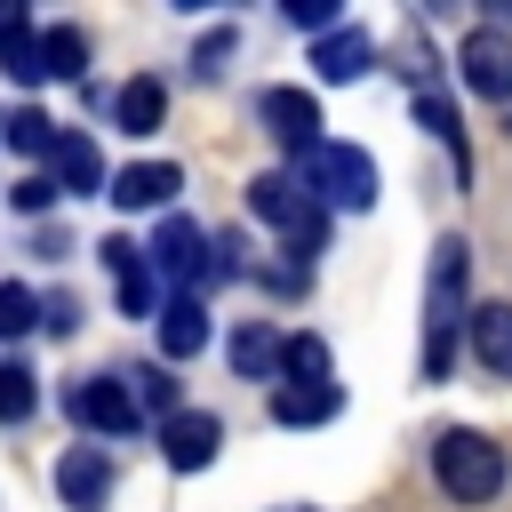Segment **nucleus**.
Returning a JSON list of instances; mask_svg holds the SVG:
<instances>
[{
	"label": "nucleus",
	"mask_w": 512,
	"mask_h": 512,
	"mask_svg": "<svg viewBox=\"0 0 512 512\" xmlns=\"http://www.w3.org/2000/svg\"><path fill=\"white\" fill-rule=\"evenodd\" d=\"M464 272H472V248H464V240H440V248H432V272H424V384H448V368H456V328H472V312H464Z\"/></svg>",
	"instance_id": "nucleus-1"
},
{
	"label": "nucleus",
	"mask_w": 512,
	"mask_h": 512,
	"mask_svg": "<svg viewBox=\"0 0 512 512\" xmlns=\"http://www.w3.org/2000/svg\"><path fill=\"white\" fill-rule=\"evenodd\" d=\"M432 480L456 496V504H488L504 488V448L488 432H440L432 440Z\"/></svg>",
	"instance_id": "nucleus-2"
},
{
	"label": "nucleus",
	"mask_w": 512,
	"mask_h": 512,
	"mask_svg": "<svg viewBox=\"0 0 512 512\" xmlns=\"http://www.w3.org/2000/svg\"><path fill=\"white\" fill-rule=\"evenodd\" d=\"M248 208H256L288 248H304V256L328 248V208L312 200V184H296V176H256V184H248Z\"/></svg>",
	"instance_id": "nucleus-3"
},
{
	"label": "nucleus",
	"mask_w": 512,
	"mask_h": 512,
	"mask_svg": "<svg viewBox=\"0 0 512 512\" xmlns=\"http://www.w3.org/2000/svg\"><path fill=\"white\" fill-rule=\"evenodd\" d=\"M304 184H312V200H320V208L360 216V208L376 200V160H368L360 144H328V152H312V160H304Z\"/></svg>",
	"instance_id": "nucleus-4"
},
{
	"label": "nucleus",
	"mask_w": 512,
	"mask_h": 512,
	"mask_svg": "<svg viewBox=\"0 0 512 512\" xmlns=\"http://www.w3.org/2000/svg\"><path fill=\"white\" fill-rule=\"evenodd\" d=\"M64 416H72V424H88L96 440H128V432L144 424V408H136L128 376H80V384L64 392Z\"/></svg>",
	"instance_id": "nucleus-5"
},
{
	"label": "nucleus",
	"mask_w": 512,
	"mask_h": 512,
	"mask_svg": "<svg viewBox=\"0 0 512 512\" xmlns=\"http://www.w3.org/2000/svg\"><path fill=\"white\" fill-rule=\"evenodd\" d=\"M256 120H264V136H272L280 152H304V160L328 152V144H320L328 120H320V96H312V88H264V96H256Z\"/></svg>",
	"instance_id": "nucleus-6"
},
{
	"label": "nucleus",
	"mask_w": 512,
	"mask_h": 512,
	"mask_svg": "<svg viewBox=\"0 0 512 512\" xmlns=\"http://www.w3.org/2000/svg\"><path fill=\"white\" fill-rule=\"evenodd\" d=\"M152 264L168 280H184V296H200V280H216V240L192 224V216H160L152 232Z\"/></svg>",
	"instance_id": "nucleus-7"
},
{
	"label": "nucleus",
	"mask_w": 512,
	"mask_h": 512,
	"mask_svg": "<svg viewBox=\"0 0 512 512\" xmlns=\"http://www.w3.org/2000/svg\"><path fill=\"white\" fill-rule=\"evenodd\" d=\"M456 72H464V88H472V96H488V104H512V32H496V24L464 32V48H456Z\"/></svg>",
	"instance_id": "nucleus-8"
},
{
	"label": "nucleus",
	"mask_w": 512,
	"mask_h": 512,
	"mask_svg": "<svg viewBox=\"0 0 512 512\" xmlns=\"http://www.w3.org/2000/svg\"><path fill=\"white\" fill-rule=\"evenodd\" d=\"M96 256L112 264V296H120V312H128V320H144V312H152V248H136L128 232H112Z\"/></svg>",
	"instance_id": "nucleus-9"
},
{
	"label": "nucleus",
	"mask_w": 512,
	"mask_h": 512,
	"mask_svg": "<svg viewBox=\"0 0 512 512\" xmlns=\"http://www.w3.org/2000/svg\"><path fill=\"white\" fill-rule=\"evenodd\" d=\"M216 440H224V424H216L208 408H176V416L160 424V456H168L176 472H200V464H216Z\"/></svg>",
	"instance_id": "nucleus-10"
},
{
	"label": "nucleus",
	"mask_w": 512,
	"mask_h": 512,
	"mask_svg": "<svg viewBox=\"0 0 512 512\" xmlns=\"http://www.w3.org/2000/svg\"><path fill=\"white\" fill-rule=\"evenodd\" d=\"M176 192H184V168H176V160H136V168H120V176H112V192H104V200L136 216V208H168Z\"/></svg>",
	"instance_id": "nucleus-11"
},
{
	"label": "nucleus",
	"mask_w": 512,
	"mask_h": 512,
	"mask_svg": "<svg viewBox=\"0 0 512 512\" xmlns=\"http://www.w3.org/2000/svg\"><path fill=\"white\" fill-rule=\"evenodd\" d=\"M56 496H64L72 512H104V496H112V456H104V448H64Z\"/></svg>",
	"instance_id": "nucleus-12"
},
{
	"label": "nucleus",
	"mask_w": 512,
	"mask_h": 512,
	"mask_svg": "<svg viewBox=\"0 0 512 512\" xmlns=\"http://www.w3.org/2000/svg\"><path fill=\"white\" fill-rule=\"evenodd\" d=\"M232 368L256 376V384H264V376H288V336H280L272 320H240V328H232Z\"/></svg>",
	"instance_id": "nucleus-13"
},
{
	"label": "nucleus",
	"mask_w": 512,
	"mask_h": 512,
	"mask_svg": "<svg viewBox=\"0 0 512 512\" xmlns=\"http://www.w3.org/2000/svg\"><path fill=\"white\" fill-rule=\"evenodd\" d=\"M0 64H8V80H48V64H40V32H32V16L24 8H0Z\"/></svg>",
	"instance_id": "nucleus-14"
},
{
	"label": "nucleus",
	"mask_w": 512,
	"mask_h": 512,
	"mask_svg": "<svg viewBox=\"0 0 512 512\" xmlns=\"http://www.w3.org/2000/svg\"><path fill=\"white\" fill-rule=\"evenodd\" d=\"M472 360L512 384V304H480L472 312Z\"/></svg>",
	"instance_id": "nucleus-15"
},
{
	"label": "nucleus",
	"mask_w": 512,
	"mask_h": 512,
	"mask_svg": "<svg viewBox=\"0 0 512 512\" xmlns=\"http://www.w3.org/2000/svg\"><path fill=\"white\" fill-rule=\"evenodd\" d=\"M200 344H208V304L200 296H176L160 312V360H192Z\"/></svg>",
	"instance_id": "nucleus-16"
},
{
	"label": "nucleus",
	"mask_w": 512,
	"mask_h": 512,
	"mask_svg": "<svg viewBox=\"0 0 512 512\" xmlns=\"http://www.w3.org/2000/svg\"><path fill=\"white\" fill-rule=\"evenodd\" d=\"M160 112H168V88H160V80H144V72L112 96V120H120L128 136H152V128H160Z\"/></svg>",
	"instance_id": "nucleus-17"
},
{
	"label": "nucleus",
	"mask_w": 512,
	"mask_h": 512,
	"mask_svg": "<svg viewBox=\"0 0 512 512\" xmlns=\"http://www.w3.org/2000/svg\"><path fill=\"white\" fill-rule=\"evenodd\" d=\"M336 408H344L336 384H280V392H272V416H280V424H328Z\"/></svg>",
	"instance_id": "nucleus-18"
},
{
	"label": "nucleus",
	"mask_w": 512,
	"mask_h": 512,
	"mask_svg": "<svg viewBox=\"0 0 512 512\" xmlns=\"http://www.w3.org/2000/svg\"><path fill=\"white\" fill-rule=\"evenodd\" d=\"M48 176H56L64 192H96V184H104V160H96L88 136H64V144L48 152Z\"/></svg>",
	"instance_id": "nucleus-19"
},
{
	"label": "nucleus",
	"mask_w": 512,
	"mask_h": 512,
	"mask_svg": "<svg viewBox=\"0 0 512 512\" xmlns=\"http://www.w3.org/2000/svg\"><path fill=\"white\" fill-rule=\"evenodd\" d=\"M312 64H320V80H360L368 72V32H328L312 48Z\"/></svg>",
	"instance_id": "nucleus-20"
},
{
	"label": "nucleus",
	"mask_w": 512,
	"mask_h": 512,
	"mask_svg": "<svg viewBox=\"0 0 512 512\" xmlns=\"http://www.w3.org/2000/svg\"><path fill=\"white\" fill-rule=\"evenodd\" d=\"M40 64H48V80H80L88 72V32H72V24L40 32Z\"/></svg>",
	"instance_id": "nucleus-21"
},
{
	"label": "nucleus",
	"mask_w": 512,
	"mask_h": 512,
	"mask_svg": "<svg viewBox=\"0 0 512 512\" xmlns=\"http://www.w3.org/2000/svg\"><path fill=\"white\" fill-rule=\"evenodd\" d=\"M0 136H8V152H24V160H48V152L64 144V136H56V120H48V112H32V104H24V112H8V128H0Z\"/></svg>",
	"instance_id": "nucleus-22"
},
{
	"label": "nucleus",
	"mask_w": 512,
	"mask_h": 512,
	"mask_svg": "<svg viewBox=\"0 0 512 512\" xmlns=\"http://www.w3.org/2000/svg\"><path fill=\"white\" fill-rule=\"evenodd\" d=\"M32 400H40V392H32V368L0 352V424H24V416H32Z\"/></svg>",
	"instance_id": "nucleus-23"
},
{
	"label": "nucleus",
	"mask_w": 512,
	"mask_h": 512,
	"mask_svg": "<svg viewBox=\"0 0 512 512\" xmlns=\"http://www.w3.org/2000/svg\"><path fill=\"white\" fill-rule=\"evenodd\" d=\"M416 120H424V128H432V136H440L448 152H464V120H456V104H448V96L416 88Z\"/></svg>",
	"instance_id": "nucleus-24"
},
{
	"label": "nucleus",
	"mask_w": 512,
	"mask_h": 512,
	"mask_svg": "<svg viewBox=\"0 0 512 512\" xmlns=\"http://www.w3.org/2000/svg\"><path fill=\"white\" fill-rule=\"evenodd\" d=\"M328 344L320 336H288V384H328Z\"/></svg>",
	"instance_id": "nucleus-25"
},
{
	"label": "nucleus",
	"mask_w": 512,
	"mask_h": 512,
	"mask_svg": "<svg viewBox=\"0 0 512 512\" xmlns=\"http://www.w3.org/2000/svg\"><path fill=\"white\" fill-rule=\"evenodd\" d=\"M128 392H136V408H144V416H152V408H160V416H176V384H168V368H160V360H152V368H128Z\"/></svg>",
	"instance_id": "nucleus-26"
},
{
	"label": "nucleus",
	"mask_w": 512,
	"mask_h": 512,
	"mask_svg": "<svg viewBox=\"0 0 512 512\" xmlns=\"http://www.w3.org/2000/svg\"><path fill=\"white\" fill-rule=\"evenodd\" d=\"M24 328H40V296L16 288V280H0V336H24Z\"/></svg>",
	"instance_id": "nucleus-27"
},
{
	"label": "nucleus",
	"mask_w": 512,
	"mask_h": 512,
	"mask_svg": "<svg viewBox=\"0 0 512 512\" xmlns=\"http://www.w3.org/2000/svg\"><path fill=\"white\" fill-rule=\"evenodd\" d=\"M56 192H64L56 176H24V184H8V200H16L24 216H48V208H56Z\"/></svg>",
	"instance_id": "nucleus-28"
},
{
	"label": "nucleus",
	"mask_w": 512,
	"mask_h": 512,
	"mask_svg": "<svg viewBox=\"0 0 512 512\" xmlns=\"http://www.w3.org/2000/svg\"><path fill=\"white\" fill-rule=\"evenodd\" d=\"M40 328H48V336H72V328H80V296H72V288L40 296Z\"/></svg>",
	"instance_id": "nucleus-29"
},
{
	"label": "nucleus",
	"mask_w": 512,
	"mask_h": 512,
	"mask_svg": "<svg viewBox=\"0 0 512 512\" xmlns=\"http://www.w3.org/2000/svg\"><path fill=\"white\" fill-rule=\"evenodd\" d=\"M288 24H304V32H336V0H296Z\"/></svg>",
	"instance_id": "nucleus-30"
},
{
	"label": "nucleus",
	"mask_w": 512,
	"mask_h": 512,
	"mask_svg": "<svg viewBox=\"0 0 512 512\" xmlns=\"http://www.w3.org/2000/svg\"><path fill=\"white\" fill-rule=\"evenodd\" d=\"M224 56H232V32L216 24V32L200 40V64H192V72H200V80H216V72H224Z\"/></svg>",
	"instance_id": "nucleus-31"
},
{
	"label": "nucleus",
	"mask_w": 512,
	"mask_h": 512,
	"mask_svg": "<svg viewBox=\"0 0 512 512\" xmlns=\"http://www.w3.org/2000/svg\"><path fill=\"white\" fill-rule=\"evenodd\" d=\"M288 512H304V504H288Z\"/></svg>",
	"instance_id": "nucleus-32"
},
{
	"label": "nucleus",
	"mask_w": 512,
	"mask_h": 512,
	"mask_svg": "<svg viewBox=\"0 0 512 512\" xmlns=\"http://www.w3.org/2000/svg\"><path fill=\"white\" fill-rule=\"evenodd\" d=\"M0 128H8V120H0Z\"/></svg>",
	"instance_id": "nucleus-33"
}]
</instances>
